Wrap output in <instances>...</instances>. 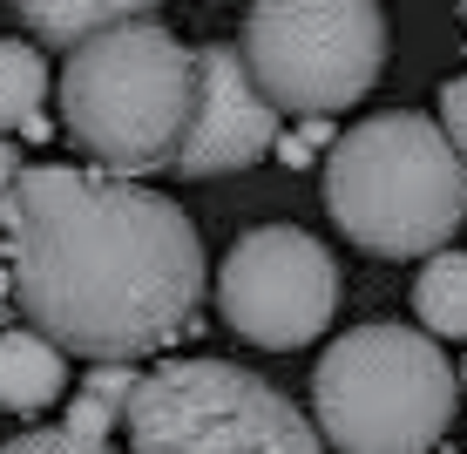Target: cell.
<instances>
[{"mask_svg":"<svg viewBox=\"0 0 467 454\" xmlns=\"http://www.w3.org/2000/svg\"><path fill=\"white\" fill-rule=\"evenodd\" d=\"M0 231L27 326L75 360H142L197 319L203 238L136 176L27 164Z\"/></svg>","mask_w":467,"mask_h":454,"instance_id":"obj_1","label":"cell"},{"mask_svg":"<svg viewBox=\"0 0 467 454\" xmlns=\"http://www.w3.org/2000/svg\"><path fill=\"white\" fill-rule=\"evenodd\" d=\"M326 210L346 245L427 258L467 224V164L420 109H386L326 150Z\"/></svg>","mask_w":467,"mask_h":454,"instance_id":"obj_2","label":"cell"},{"mask_svg":"<svg viewBox=\"0 0 467 454\" xmlns=\"http://www.w3.org/2000/svg\"><path fill=\"white\" fill-rule=\"evenodd\" d=\"M197 102V48L156 21H122L68 48L61 122L109 176H150L176 164Z\"/></svg>","mask_w":467,"mask_h":454,"instance_id":"obj_3","label":"cell"},{"mask_svg":"<svg viewBox=\"0 0 467 454\" xmlns=\"http://www.w3.org/2000/svg\"><path fill=\"white\" fill-rule=\"evenodd\" d=\"M312 414L339 454H427L454 420V360L413 326H352L312 373Z\"/></svg>","mask_w":467,"mask_h":454,"instance_id":"obj_4","label":"cell"},{"mask_svg":"<svg viewBox=\"0 0 467 454\" xmlns=\"http://www.w3.org/2000/svg\"><path fill=\"white\" fill-rule=\"evenodd\" d=\"M122 428L129 454H326L278 386L231 360H163L142 373Z\"/></svg>","mask_w":467,"mask_h":454,"instance_id":"obj_5","label":"cell"},{"mask_svg":"<svg viewBox=\"0 0 467 454\" xmlns=\"http://www.w3.org/2000/svg\"><path fill=\"white\" fill-rule=\"evenodd\" d=\"M237 55L278 116H339L386 69V14L379 0H251Z\"/></svg>","mask_w":467,"mask_h":454,"instance_id":"obj_6","label":"cell"},{"mask_svg":"<svg viewBox=\"0 0 467 454\" xmlns=\"http://www.w3.org/2000/svg\"><path fill=\"white\" fill-rule=\"evenodd\" d=\"M217 305H223V326L265 353L312 346L339 312V265L298 224H257L223 258Z\"/></svg>","mask_w":467,"mask_h":454,"instance_id":"obj_7","label":"cell"},{"mask_svg":"<svg viewBox=\"0 0 467 454\" xmlns=\"http://www.w3.org/2000/svg\"><path fill=\"white\" fill-rule=\"evenodd\" d=\"M278 109L271 95L257 89V75L244 69L231 41H211L197 48V102H190V129L176 143V164L183 176H231V170H251L278 150Z\"/></svg>","mask_w":467,"mask_h":454,"instance_id":"obj_8","label":"cell"},{"mask_svg":"<svg viewBox=\"0 0 467 454\" xmlns=\"http://www.w3.org/2000/svg\"><path fill=\"white\" fill-rule=\"evenodd\" d=\"M68 394V360L55 339H41L35 326H7L0 333V407L7 414H41Z\"/></svg>","mask_w":467,"mask_h":454,"instance_id":"obj_9","label":"cell"},{"mask_svg":"<svg viewBox=\"0 0 467 454\" xmlns=\"http://www.w3.org/2000/svg\"><path fill=\"white\" fill-rule=\"evenodd\" d=\"M14 14L47 48H82L88 35H109L122 21H150L156 0H14Z\"/></svg>","mask_w":467,"mask_h":454,"instance_id":"obj_10","label":"cell"},{"mask_svg":"<svg viewBox=\"0 0 467 454\" xmlns=\"http://www.w3.org/2000/svg\"><path fill=\"white\" fill-rule=\"evenodd\" d=\"M41 102H47V61H41V48L0 41V129H21V136L41 143L47 136Z\"/></svg>","mask_w":467,"mask_h":454,"instance_id":"obj_11","label":"cell"},{"mask_svg":"<svg viewBox=\"0 0 467 454\" xmlns=\"http://www.w3.org/2000/svg\"><path fill=\"white\" fill-rule=\"evenodd\" d=\"M413 312L427 339H467V251H433L413 279Z\"/></svg>","mask_w":467,"mask_h":454,"instance_id":"obj_12","label":"cell"},{"mask_svg":"<svg viewBox=\"0 0 467 454\" xmlns=\"http://www.w3.org/2000/svg\"><path fill=\"white\" fill-rule=\"evenodd\" d=\"M136 380H142V373L129 360H95L88 380H82V394H75V414L61 420V428L82 434V441H109V428H116V420L129 414V400H136Z\"/></svg>","mask_w":467,"mask_h":454,"instance_id":"obj_13","label":"cell"},{"mask_svg":"<svg viewBox=\"0 0 467 454\" xmlns=\"http://www.w3.org/2000/svg\"><path fill=\"white\" fill-rule=\"evenodd\" d=\"M0 454H116L109 441H82V434H68V428H27V434H14Z\"/></svg>","mask_w":467,"mask_h":454,"instance_id":"obj_14","label":"cell"},{"mask_svg":"<svg viewBox=\"0 0 467 454\" xmlns=\"http://www.w3.org/2000/svg\"><path fill=\"white\" fill-rule=\"evenodd\" d=\"M441 129L454 143V156L467 164V75H447L441 82Z\"/></svg>","mask_w":467,"mask_h":454,"instance_id":"obj_15","label":"cell"},{"mask_svg":"<svg viewBox=\"0 0 467 454\" xmlns=\"http://www.w3.org/2000/svg\"><path fill=\"white\" fill-rule=\"evenodd\" d=\"M14 184H21V150H14V143H0V204H7Z\"/></svg>","mask_w":467,"mask_h":454,"instance_id":"obj_16","label":"cell"},{"mask_svg":"<svg viewBox=\"0 0 467 454\" xmlns=\"http://www.w3.org/2000/svg\"><path fill=\"white\" fill-rule=\"evenodd\" d=\"M14 312V271H7V258H0V319Z\"/></svg>","mask_w":467,"mask_h":454,"instance_id":"obj_17","label":"cell"},{"mask_svg":"<svg viewBox=\"0 0 467 454\" xmlns=\"http://www.w3.org/2000/svg\"><path fill=\"white\" fill-rule=\"evenodd\" d=\"M461 394H467V360H461Z\"/></svg>","mask_w":467,"mask_h":454,"instance_id":"obj_18","label":"cell"}]
</instances>
